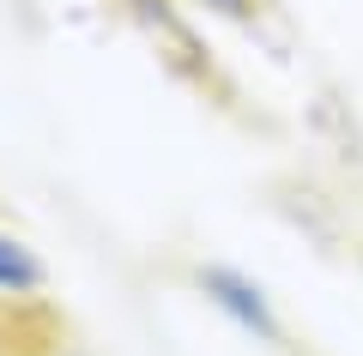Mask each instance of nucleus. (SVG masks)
I'll return each mask as SVG.
<instances>
[{
	"label": "nucleus",
	"instance_id": "obj_1",
	"mask_svg": "<svg viewBox=\"0 0 363 356\" xmlns=\"http://www.w3.org/2000/svg\"><path fill=\"white\" fill-rule=\"evenodd\" d=\"M61 326L37 296H0V356H55Z\"/></svg>",
	"mask_w": 363,
	"mask_h": 356
},
{
	"label": "nucleus",
	"instance_id": "obj_2",
	"mask_svg": "<svg viewBox=\"0 0 363 356\" xmlns=\"http://www.w3.org/2000/svg\"><path fill=\"white\" fill-rule=\"evenodd\" d=\"M43 272L18 242H0V296H37Z\"/></svg>",
	"mask_w": 363,
	"mask_h": 356
},
{
	"label": "nucleus",
	"instance_id": "obj_3",
	"mask_svg": "<svg viewBox=\"0 0 363 356\" xmlns=\"http://www.w3.org/2000/svg\"><path fill=\"white\" fill-rule=\"evenodd\" d=\"M206 6H218V13H248V0H206Z\"/></svg>",
	"mask_w": 363,
	"mask_h": 356
}]
</instances>
